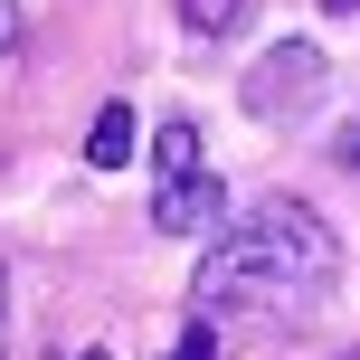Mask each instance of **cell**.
I'll return each instance as SVG.
<instances>
[{
	"mask_svg": "<svg viewBox=\"0 0 360 360\" xmlns=\"http://www.w3.org/2000/svg\"><path fill=\"white\" fill-rule=\"evenodd\" d=\"M19 48V0H0V57Z\"/></svg>",
	"mask_w": 360,
	"mask_h": 360,
	"instance_id": "8",
	"label": "cell"
},
{
	"mask_svg": "<svg viewBox=\"0 0 360 360\" xmlns=\"http://www.w3.org/2000/svg\"><path fill=\"white\" fill-rule=\"evenodd\" d=\"M0 360H10V266H0Z\"/></svg>",
	"mask_w": 360,
	"mask_h": 360,
	"instance_id": "9",
	"label": "cell"
},
{
	"mask_svg": "<svg viewBox=\"0 0 360 360\" xmlns=\"http://www.w3.org/2000/svg\"><path fill=\"white\" fill-rule=\"evenodd\" d=\"M342 275V237L323 228V209L304 199H256L209 237L190 275V323L209 332H294L332 304Z\"/></svg>",
	"mask_w": 360,
	"mask_h": 360,
	"instance_id": "1",
	"label": "cell"
},
{
	"mask_svg": "<svg viewBox=\"0 0 360 360\" xmlns=\"http://www.w3.org/2000/svg\"><path fill=\"white\" fill-rule=\"evenodd\" d=\"M162 360H218V332H209V323H190V332H180Z\"/></svg>",
	"mask_w": 360,
	"mask_h": 360,
	"instance_id": "7",
	"label": "cell"
},
{
	"mask_svg": "<svg viewBox=\"0 0 360 360\" xmlns=\"http://www.w3.org/2000/svg\"><path fill=\"white\" fill-rule=\"evenodd\" d=\"M218 218H228V180H209V171L152 190V228L162 237H199V228H218Z\"/></svg>",
	"mask_w": 360,
	"mask_h": 360,
	"instance_id": "3",
	"label": "cell"
},
{
	"mask_svg": "<svg viewBox=\"0 0 360 360\" xmlns=\"http://www.w3.org/2000/svg\"><path fill=\"white\" fill-rule=\"evenodd\" d=\"M247 10L256 0H180V29L190 38H228V29H247Z\"/></svg>",
	"mask_w": 360,
	"mask_h": 360,
	"instance_id": "6",
	"label": "cell"
},
{
	"mask_svg": "<svg viewBox=\"0 0 360 360\" xmlns=\"http://www.w3.org/2000/svg\"><path fill=\"white\" fill-rule=\"evenodd\" d=\"M351 360H360V351H351Z\"/></svg>",
	"mask_w": 360,
	"mask_h": 360,
	"instance_id": "12",
	"label": "cell"
},
{
	"mask_svg": "<svg viewBox=\"0 0 360 360\" xmlns=\"http://www.w3.org/2000/svg\"><path fill=\"white\" fill-rule=\"evenodd\" d=\"M323 10H360V0H323Z\"/></svg>",
	"mask_w": 360,
	"mask_h": 360,
	"instance_id": "10",
	"label": "cell"
},
{
	"mask_svg": "<svg viewBox=\"0 0 360 360\" xmlns=\"http://www.w3.org/2000/svg\"><path fill=\"white\" fill-rule=\"evenodd\" d=\"M313 95H323V48H313V38H285L275 57L247 67V114L256 124H294Z\"/></svg>",
	"mask_w": 360,
	"mask_h": 360,
	"instance_id": "2",
	"label": "cell"
},
{
	"mask_svg": "<svg viewBox=\"0 0 360 360\" xmlns=\"http://www.w3.org/2000/svg\"><path fill=\"white\" fill-rule=\"evenodd\" d=\"M152 171H162V180L209 171V162H199V124H180V114H171V124H162V143H152Z\"/></svg>",
	"mask_w": 360,
	"mask_h": 360,
	"instance_id": "5",
	"label": "cell"
},
{
	"mask_svg": "<svg viewBox=\"0 0 360 360\" xmlns=\"http://www.w3.org/2000/svg\"><path fill=\"white\" fill-rule=\"evenodd\" d=\"M86 162H95V171H124V162H133V105H95Z\"/></svg>",
	"mask_w": 360,
	"mask_h": 360,
	"instance_id": "4",
	"label": "cell"
},
{
	"mask_svg": "<svg viewBox=\"0 0 360 360\" xmlns=\"http://www.w3.org/2000/svg\"><path fill=\"white\" fill-rule=\"evenodd\" d=\"M86 360H105V351H86Z\"/></svg>",
	"mask_w": 360,
	"mask_h": 360,
	"instance_id": "11",
	"label": "cell"
}]
</instances>
